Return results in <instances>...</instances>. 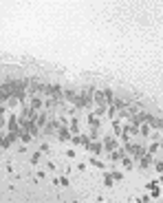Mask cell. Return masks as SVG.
<instances>
[{
  "instance_id": "17",
  "label": "cell",
  "mask_w": 163,
  "mask_h": 203,
  "mask_svg": "<svg viewBox=\"0 0 163 203\" xmlns=\"http://www.w3.org/2000/svg\"><path fill=\"white\" fill-rule=\"evenodd\" d=\"M40 161V152H35V155H31V163H38Z\"/></svg>"
},
{
  "instance_id": "4",
  "label": "cell",
  "mask_w": 163,
  "mask_h": 203,
  "mask_svg": "<svg viewBox=\"0 0 163 203\" xmlns=\"http://www.w3.org/2000/svg\"><path fill=\"white\" fill-rule=\"evenodd\" d=\"M115 146H117V142H115L112 137H108V139L104 142V148H106V150H115Z\"/></svg>"
},
{
  "instance_id": "15",
  "label": "cell",
  "mask_w": 163,
  "mask_h": 203,
  "mask_svg": "<svg viewBox=\"0 0 163 203\" xmlns=\"http://www.w3.org/2000/svg\"><path fill=\"white\" fill-rule=\"evenodd\" d=\"M112 179H115V181H121V179H123V172H112Z\"/></svg>"
},
{
  "instance_id": "3",
  "label": "cell",
  "mask_w": 163,
  "mask_h": 203,
  "mask_svg": "<svg viewBox=\"0 0 163 203\" xmlns=\"http://www.w3.org/2000/svg\"><path fill=\"white\" fill-rule=\"evenodd\" d=\"M9 130H11V133L18 130V117H15V115H11V117H9Z\"/></svg>"
},
{
  "instance_id": "12",
  "label": "cell",
  "mask_w": 163,
  "mask_h": 203,
  "mask_svg": "<svg viewBox=\"0 0 163 203\" xmlns=\"http://www.w3.org/2000/svg\"><path fill=\"white\" fill-rule=\"evenodd\" d=\"M121 161H123V168H130V166H132V161H130V159H128V157H126V155H123V157H121Z\"/></svg>"
},
{
  "instance_id": "6",
  "label": "cell",
  "mask_w": 163,
  "mask_h": 203,
  "mask_svg": "<svg viewBox=\"0 0 163 203\" xmlns=\"http://www.w3.org/2000/svg\"><path fill=\"white\" fill-rule=\"evenodd\" d=\"M31 108H33V110H40V108H42V99L33 97V99H31Z\"/></svg>"
},
{
  "instance_id": "18",
  "label": "cell",
  "mask_w": 163,
  "mask_h": 203,
  "mask_svg": "<svg viewBox=\"0 0 163 203\" xmlns=\"http://www.w3.org/2000/svg\"><path fill=\"white\" fill-rule=\"evenodd\" d=\"M91 163H93L95 168H104V163H102V161H97V159H91Z\"/></svg>"
},
{
  "instance_id": "16",
  "label": "cell",
  "mask_w": 163,
  "mask_h": 203,
  "mask_svg": "<svg viewBox=\"0 0 163 203\" xmlns=\"http://www.w3.org/2000/svg\"><path fill=\"white\" fill-rule=\"evenodd\" d=\"M64 155H66V157H69V159H75V150H73V148H71V150H66V152H64Z\"/></svg>"
},
{
  "instance_id": "2",
  "label": "cell",
  "mask_w": 163,
  "mask_h": 203,
  "mask_svg": "<svg viewBox=\"0 0 163 203\" xmlns=\"http://www.w3.org/2000/svg\"><path fill=\"white\" fill-rule=\"evenodd\" d=\"M86 148L91 150L93 155H99V152H102V146H99V144H95V142H88V144H86Z\"/></svg>"
},
{
  "instance_id": "7",
  "label": "cell",
  "mask_w": 163,
  "mask_h": 203,
  "mask_svg": "<svg viewBox=\"0 0 163 203\" xmlns=\"http://www.w3.org/2000/svg\"><path fill=\"white\" fill-rule=\"evenodd\" d=\"M148 124H150L152 128H159V130H161V126H163V124H161V119H154V117H150V119H148Z\"/></svg>"
},
{
  "instance_id": "11",
  "label": "cell",
  "mask_w": 163,
  "mask_h": 203,
  "mask_svg": "<svg viewBox=\"0 0 163 203\" xmlns=\"http://www.w3.org/2000/svg\"><path fill=\"white\" fill-rule=\"evenodd\" d=\"M112 181H115V179H112V174L106 172V174H104V183H106V185H112Z\"/></svg>"
},
{
  "instance_id": "5",
  "label": "cell",
  "mask_w": 163,
  "mask_h": 203,
  "mask_svg": "<svg viewBox=\"0 0 163 203\" xmlns=\"http://www.w3.org/2000/svg\"><path fill=\"white\" fill-rule=\"evenodd\" d=\"M60 139H62V142H69V139H71V130H66V128H60Z\"/></svg>"
},
{
  "instance_id": "13",
  "label": "cell",
  "mask_w": 163,
  "mask_h": 203,
  "mask_svg": "<svg viewBox=\"0 0 163 203\" xmlns=\"http://www.w3.org/2000/svg\"><path fill=\"white\" fill-rule=\"evenodd\" d=\"M77 128H80V122L73 119V122H71V130H73V133H77Z\"/></svg>"
},
{
  "instance_id": "8",
  "label": "cell",
  "mask_w": 163,
  "mask_h": 203,
  "mask_svg": "<svg viewBox=\"0 0 163 203\" xmlns=\"http://www.w3.org/2000/svg\"><path fill=\"white\" fill-rule=\"evenodd\" d=\"M88 124H91L93 128H97V126H99V119H97V115H88Z\"/></svg>"
},
{
  "instance_id": "10",
  "label": "cell",
  "mask_w": 163,
  "mask_h": 203,
  "mask_svg": "<svg viewBox=\"0 0 163 203\" xmlns=\"http://www.w3.org/2000/svg\"><path fill=\"white\" fill-rule=\"evenodd\" d=\"M121 157H123V150H115V152L110 155V159H112V161H119Z\"/></svg>"
},
{
  "instance_id": "20",
  "label": "cell",
  "mask_w": 163,
  "mask_h": 203,
  "mask_svg": "<svg viewBox=\"0 0 163 203\" xmlns=\"http://www.w3.org/2000/svg\"><path fill=\"white\" fill-rule=\"evenodd\" d=\"M60 183L64 185V188H69V179H66V177H62V179H60Z\"/></svg>"
},
{
  "instance_id": "1",
  "label": "cell",
  "mask_w": 163,
  "mask_h": 203,
  "mask_svg": "<svg viewBox=\"0 0 163 203\" xmlns=\"http://www.w3.org/2000/svg\"><path fill=\"white\" fill-rule=\"evenodd\" d=\"M148 119H150V115H148V113H137L132 122H134V126H141V124H145Z\"/></svg>"
},
{
  "instance_id": "14",
  "label": "cell",
  "mask_w": 163,
  "mask_h": 203,
  "mask_svg": "<svg viewBox=\"0 0 163 203\" xmlns=\"http://www.w3.org/2000/svg\"><path fill=\"white\" fill-rule=\"evenodd\" d=\"M156 150H159V144H156V142H154V144H152V146H150V148H148V152H150V155H154V152H156Z\"/></svg>"
},
{
  "instance_id": "19",
  "label": "cell",
  "mask_w": 163,
  "mask_h": 203,
  "mask_svg": "<svg viewBox=\"0 0 163 203\" xmlns=\"http://www.w3.org/2000/svg\"><path fill=\"white\" fill-rule=\"evenodd\" d=\"M137 130L141 133V135H148V133H150V130H148V126H141V128H137Z\"/></svg>"
},
{
  "instance_id": "9",
  "label": "cell",
  "mask_w": 163,
  "mask_h": 203,
  "mask_svg": "<svg viewBox=\"0 0 163 203\" xmlns=\"http://www.w3.org/2000/svg\"><path fill=\"white\" fill-rule=\"evenodd\" d=\"M18 137H20V139H22V142H24V144H29L31 139H33V135H29V133H20Z\"/></svg>"
}]
</instances>
